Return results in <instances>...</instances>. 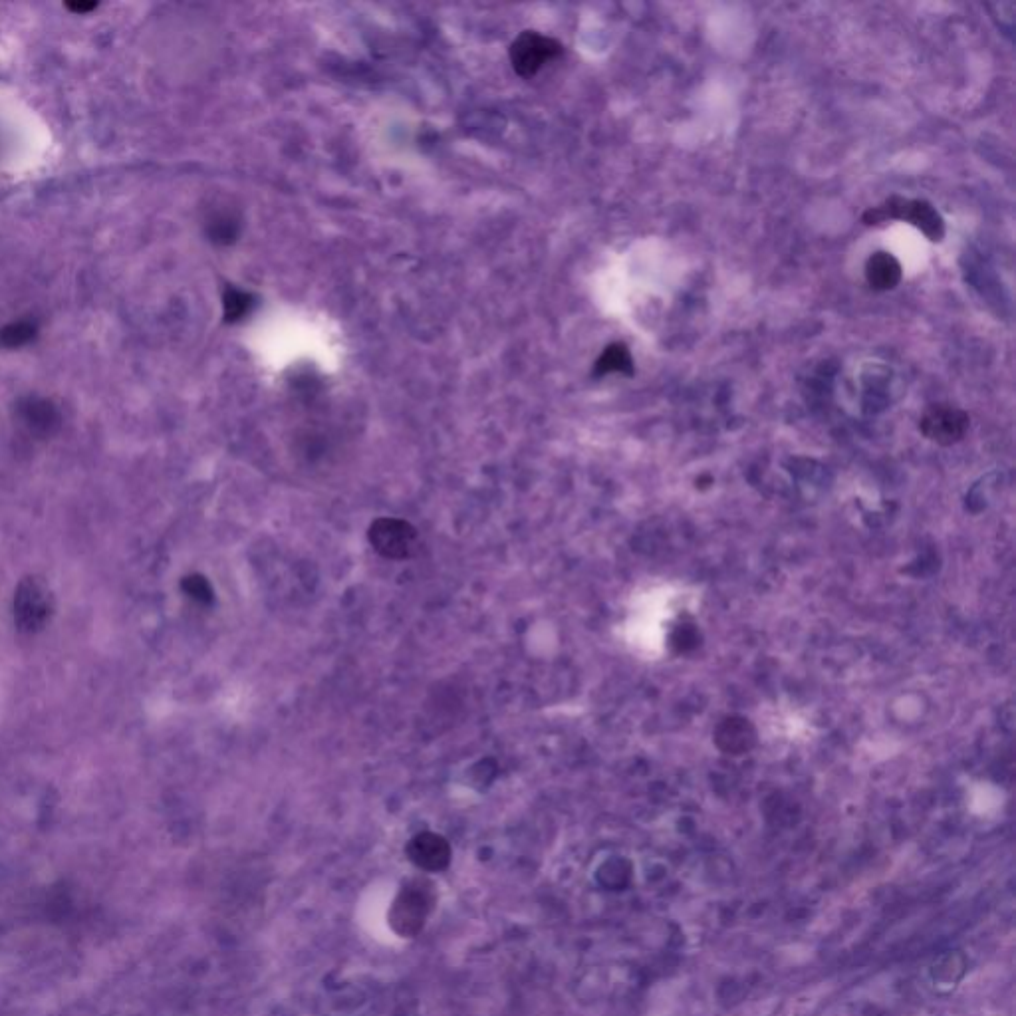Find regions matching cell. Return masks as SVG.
Segmentation results:
<instances>
[{"label": "cell", "instance_id": "cell-2", "mask_svg": "<svg viewBox=\"0 0 1016 1016\" xmlns=\"http://www.w3.org/2000/svg\"><path fill=\"white\" fill-rule=\"evenodd\" d=\"M433 907V893L421 882H413L399 891L389 907V925L399 937H415L421 933Z\"/></svg>", "mask_w": 1016, "mask_h": 1016}, {"label": "cell", "instance_id": "cell-13", "mask_svg": "<svg viewBox=\"0 0 1016 1016\" xmlns=\"http://www.w3.org/2000/svg\"><path fill=\"white\" fill-rule=\"evenodd\" d=\"M223 306H225V318L229 322H237V320L245 318L251 312L253 298H251V294H247L243 290L229 288L225 298H223Z\"/></svg>", "mask_w": 1016, "mask_h": 1016}, {"label": "cell", "instance_id": "cell-7", "mask_svg": "<svg viewBox=\"0 0 1016 1016\" xmlns=\"http://www.w3.org/2000/svg\"><path fill=\"white\" fill-rule=\"evenodd\" d=\"M407 856L417 868H421L425 872H443L451 864L453 852H451L449 842L443 836L433 834V832H423V834H417L409 842Z\"/></svg>", "mask_w": 1016, "mask_h": 1016}, {"label": "cell", "instance_id": "cell-6", "mask_svg": "<svg viewBox=\"0 0 1016 1016\" xmlns=\"http://www.w3.org/2000/svg\"><path fill=\"white\" fill-rule=\"evenodd\" d=\"M969 415L953 405L937 403L925 409L919 421V431L937 445H953L969 431Z\"/></svg>", "mask_w": 1016, "mask_h": 1016}, {"label": "cell", "instance_id": "cell-10", "mask_svg": "<svg viewBox=\"0 0 1016 1016\" xmlns=\"http://www.w3.org/2000/svg\"><path fill=\"white\" fill-rule=\"evenodd\" d=\"M903 278V268H901V262L888 253V251H878V253L872 254L866 262V280L870 284V288L878 290V292H888L899 286Z\"/></svg>", "mask_w": 1016, "mask_h": 1016}, {"label": "cell", "instance_id": "cell-16", "mask_svg": "<svg viewBox=\"0 0 1016 1016\" xmlns=\"http://www.w3.org/2000/svg\"><path fill=\"white\" fill-rule=\"evenodd\" d=\"M96 6H98L96 2H76V4H68V8H70V10L80 12V14H84V12H88V10H94Z\"/></svg>", "mask_w": 1016, "mask_h": 1016}, {"label": "cell", "instance_id": "cell-4", "mask_svg": "<svg viewBox=\"0 0 1016 1016\" xmlns=\"http://www.w3.org/2000/svg\"><path fill=\"white\" fill-rule=\"evenodd\" d=\"M370 544L383 558L405 560L417 550V530L401 518H378L368 532Z\"/></svg>", "mask_w": 1016, "mask_h": 1016}, {"label": "cell", "instance_id": "cell-12", "mask_svg": "<svg viewBox=\"0 0 1016 1016\" xmlns=\"http://www.w3.org/2000/svg\"><path fill=\"white\" fill-rule=\"evenodd\" d=\"M36 336V326L30 322H12L0 330V346L14 350L32 342Z\"/></svg>", "mask_w": 1016, "mask_h": 1016}, {"label": "cell", "instance_id": "cell-11", "mask_svg": "<svg viewBox=\"0 0 1016 1016\" xmlns=\"http://www.w3.org/2000/svg\"><path fill=\"white\" fill-rule=\"evenodd\" d=\"M635 364L634 358H632V352L626 344L622 342H614L610 344L602 354L600 358L596 360L594 364V376L598 378H604V376H610V374H624V376H634Z\"/></svg>", "mask_w": 1016, "mask_h": 1016}, {"label": "cell", "instance_id": "cell-1", "mask_svg": "<svg viewBox=\"0 0 1016 1016\" xmlns=\"http://www.w3.org/2000/svg\"><path fill=\"white\" fill-rule=\"evenodd\" d=\"M862 221L870 227L888 221H905L917 231H921L931 243H941L945 239V221L941 213L925 199H909L893 195L882 205L868 209L862 215Z\"/></svg>", "mask_w": 1016, "mask_h": 1016}, {"label": "cell", "instance_id": "cell-8", "mask_svg": "<svg viewBox=\"0 0 1016 1016\" xmlns=\"http://www.w3.org/2000/svg\"><path fill=\"white\" fill-rule=\"evenodd\" d=\"M715 743L727 755H745L755 747L757 733L751 721L741 717H729L721 721V725L717 727Z\"/></svg>", "mask_w": 1016, "mask_h": 1016}, {"label": "cell", "instance_id": "cell-15", "mask_svg": "<svg viewBox=\"0 0 1016 1016\" xmlns=\"http://www.w3.org/2000/svg\"><path fill=\"white\" fill-rule=\"evenodd\" d=\"M209 235L215 243H231L237 237V221L227 215H217L209 223Z\"/></svg>", "mask_w": 1016, "mask_h": 1016}, {"label": "cell", "instance_id": "cell-3", "mask_svg": "<svg viewBox=\"0 0 1016 1016\" xmlns=\"http://www.w3.org/2000/svg\"><path fill=\"white\" fill-rule=\"evenodd\" d=\"M562 54V44L538 32H522L510 46V62L516 74L536 76L546 64Z\"/></svg>", "mask_w": 1016, "mask_h": 1016}, {"label": "cell", "instance_id": "cell-14", "mask_svg": "<svg viewBox=\"0 0 1016 1016\" xmlns=\"http://www.w3.org/2000/svg\"><path fill=\"white\" fill-rule=\"evenodd\" d=\"M181 588H183V592H185L191 600H195L197 604H205V606H207V604H213V600H215L213 586H211V584H209V580H207L205 576H201V574H191V576L183 578Z\"/></svg>", "mask_w": 1016, "mask_h": 1016}, {"label": "cell", "instance_id": "cell-5", "mask_svg": "<svg viewBox=\"0 0 1016 1016\" xmlns=\"http://www.w3.org/2000/svg\"><path fill=\"white\" fill-rule=\"evenodd\" d=\"M52 612V598L48 588L38 578L20 582L14 596V620L22 632H38L44 628Z\"/></svg>", "mask_w": 1016, "mask_h": 1016}, {"label": "cell", "instance_id": "cell-9", "mask_svg": "<svg viewBox=\"0 0 1016 1016\" xmlns=\"http://www.w3.org/2000/svg\"><path fill=\"white\" fill-rule=\"evenodd\" d=\"M18 415H20L24 427L36 437H48L60 425V415H58L56 407L50 401L38 399V397L24 399L18 407Z\"/></svg>", "mask_w": 1016, "mask_h": 1016}]
</instances>
